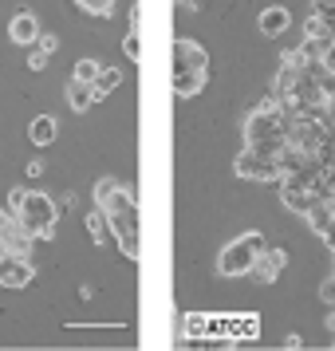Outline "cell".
Here are the masks:
<instances>
[{
	"label": "cell",
	"instance_id": "cell-2",
	"mask_svg": "<svg viewBox=\"0 0 335 351\" xmlns=\"http://www.w3.org/2000/svg\"><path fill=\"white\" fill-rule=\"evenodd\" d=\"M8 217H16L20 229L32 241L36 237L51 241L60 209H55V202H51L48 193H40V190H8Z\"/></svg>",
	"mask_w": 335,
	"mask_h": 351
},
{
	"label": "cell",
	"instance_id": "cell-18",
	"mask_svg": "<svg viewBox=\"0 0 335 351\" xmlns=\"http://www.w3.org/2000/svg\"><path fill=\"white\" fill-rule=\"evenodd\" d=\"M319 296H323L327 304H335V276H327V280L319 285Z\"/></svg>",
	"mask_w": 335,
	"mask_h": 351
},
{
	"label": "cell",
	"instance_id": "cell-21",
	"mask_svg": "<svg viewBox=\"0 0 335 351\" xmlns=\"http://www.w3.org/2000/svg\"><path fill=\"white\" fill-rule=\"evenodd\" d=\"M177 4H186V8H197V4H201V0H177Z\"/></svg>",
	"mask_w": 335,
	"mask_h": 351
},
{
	"label": "cell",
	"instance_id": "cell-17",
	"mask_svg": "<svg viewBox=\"0 0 335 351\" xmlns=\"http://www.w3.org/2000/svg\"><path fill=\"white\" fill-rule=\"evenodd\" d=\"M55 48H60V40H55L51 32H40V40H36V51H40V56H51Z\"/></svg>",
	"mask_w": 335,
	"mask_h": 351
},
{
	"label": "cell",
	"instance_id": "cell-11",
	"mask_svg": "<svg viewBox=\"0 0 335 351\" xmlns=\"http://www.w3.org/2000/svg\"><path fill=\"white\" fill-rule=\"evenodd\" d=\"M28 138H32L36 146H48L51 138H55V119H51V114H36L32 127H28Z\"/></svg>",
	"mask_w": 335,
	"mask_h": 351
},
{
	"label": "cell",
	"instance_id": "cell-7",
	"mask_svg": "<svg viewBox=\"0 0 335 351\" xmlns=\"http://www.w3.org/2000/svg\"><path fill=\"white\" fill-rule=\"evenodd\" d=\"M284 261H288V253L284 249H264V253L253 261V276H256V285H272L276 276H280V269H284Z\"/></svg>",
	"mask_w": 335,
	"mask_h": 351
},
{
	"label": "cell",
	"instance_id": "cell-3",
	"mask_svg": "<svg viewBox=\"0 0 335 351\" xmlns=\"http://www.w3.org/2000/svg\"><path fill=\"white\" fill-rule=\"evenodd\" d=\"M170 80H174V95H182V99L201 95V87L209 80L206 48L193 44V40H174V71H170Z\"/></svg>",
	"mask_w": 335,
	"mask_h": 351
},
{
	"label": "cell",
	"instance_id": "cell-13",
	"mask_svg": "<svg viewBox=\"0 0 335 351\" xmlns=\"http://www.w3.org/2000/svg\"><path fill=\"white\" fill-rule=\"evenodd\" d=\"M99 67H103V64H95V60H79V64H75V75H71V80H75V83H87V87H95Z\"/></svg>",
	"mask_w": 335,
	"mask_h": 351
},
{
	"label": "cell",
	"instance_id": "cell-8",
	"mask_svg": "<svg viewBox=\"0 0 335 351\" xmlns=\"http://www.w3.org/2000/svg\"><path fill=\"white\" fill-rule=\"evenodd\" d=\"M8 36H12V44H36L40 40V20L32 12H16L8 20Z\"/></svg>",
	"mask_w": 335,
	"mask_h": 351
},
{
	"label": "cell",
	"instance_id": "cell-6",
	"mask_svg": "<svg viewBox=\"0 0 335 351\" xmlns=\"http://www.w3.org/2000/svg\"><path fill=\"white\" fill-rule=\"evenodd\" d=\"M32 276H36V269L28 256H0V285L4 288H28Z\"/></svg>",
	"mask_w": 335,
	"mask_h": 351
},
{
	"label": "cell",
	"instance_id": "cell-14",
	"mask_svg": "<svg viewBox=\"0 0 335 351\" xmlns=\"http://www.w3.org/2000/svg\"><path fill=\"white\" fill-rule=\"evenodd\" d=\"M83 12H91V16H111L114 12V0H75Z\"/></svg>",
	"mask_w": 335,
	"mask_h": 351
},
{
	"label": "cell",
	"instance_id": "cell-16",
	"mask_svg": "<svg viewBox=\"0 0 335 351\" xmlns=\"http://www.w3.org/2000/svg\"><path fill=\"white\" fill-rule=\"evenodd\" d=\"M87 229H91V237L99 241V245H103V241H107V221H103V213H91V217H87Z\"/></svg>",
	"mask_w": 335,
	"mask_h": 351
},
{
	"label": "cell",
	"instance_id": "cell-15",
	"mask_svg": "<svg viewBox=\"0 0 335 351\" xmlns=\"http://www.w3.org/2000/svg\"><path fill=\"white\" fill-rule=\"evenodd\" d=\"M123 56H127V60H142V40H138V32H127V40H123Z\"/></svg>",
	"mask_w": 335,
	"mask_h": 351
},
{
	"label": "cell",
	"instance_id": "cell-9",
	"mask_svg": "<svg viewBox=\"0 0 335 351\" xmlns=\"http://www.w3.org/2000/svg\"><path fill=\"white\" fill-rule=\"evenodd\" d=\"M256 24H260V32L264 36H280L288 28V24H292V12H288V8H280V4H276V8H264V12H260V20H256Z\"/></svg>",
	"mask_w": 335,
	"mask_h": 351
},
{
	"label": "cell",
	"instance_id": "cell-10",
	"mask_svg": "<svg viewBox=\"0 0 335 351\" xmlns=\"http://www.w3.org/2000/svg\"><path fill=\"white\" fill-rule=\"evenodd\" d=\"M64 95H67V107L75 114H83L91 103H95V91L87 87V83H75V80H67V87H64Z\"/></svg>",
	"mask_w": 335,
	"mask_h": 351
},
{
	"label": "cell",
	"instance_id": "cell-19",
	"mask_svg": "<svg viewBox=\"0 0 335 351\" xmlns=\"http://www.w3.org/2000/svg\"><path fill=\"white\" fill-rule=\"evenodd\" d=\"M28 67H32V71H44V56H40V51H32V56H28Z\"/></svg>",
	"mask_w": 335,
	"mask_h": 351
},
{
	"label": "cell",
	"instance_id": "cell-4",
	"mask_svg": "<svg viewBox=\"0 0 335 351\" xmlns=\"http://www.w3.org/2000/svg\"><path fill=\"white\" fill-rule=\"evenodd\" d=\"M264 253V237L260 233H245V237L229 241L221 249V256H217V269L225 272V276H245V272L253 269V261Z\"/></svg>",
	"mask_w": 335,
	"mask_h": 351
},
{
	"label": "cell",
	"instance_id": "cell-1",
	"mask_svg": "<svg viewBox=\"0 0 335 351\" xmlns=\"http://www.w3.org/2000/svg\"><path fill=\"white\" fill-rule=\"evenodd\" d=\"M95 202H99L103 221L111 225V233L123 245V253L138 256V206H134V193L127 186L111 182V178H103L95 186Z\"/></svg>",
	"mask_w": 335,
	"mask_h": 351
},
{
	"label": "cell",
	"instance_id": "cell-20",
	"mask_svg": "<svg viewBox=\"0 0 335 351\" xmlns=\"http://www.w3.org/2000/svg\"><path fill=\"white\" fill-rule=\"evenodd\" d=\"M316 8H335V0H316Z\"/></svg>",
	"mask_w": 335,
	"mask_h": 351
},
{
	"label": "cell",
	"instance_id": "cell-12",
	"mask_svg": "<svg viewBox=\"0 0 335 351\" xmlns=\"http://www.w3.org/2000/svg\"><path fill=\"white\" fill-rule=\"evenodd\" d=\"M119 83H123V71H119V67H99V80H95L91 91H95V99H107Z\"/></svg>",
	"mask_w": 335,
	"mask_h": 351
},
{
	"label": "cell",
	"instance_id": "cell-5",
	"mask_svg": "<svg viewBox=\"0 0 335 351\" xmlns=\"http://www.w3.org/2000/svg\"><path fill=\"white\" fill-rule=\"evenodd\" d=\"M237 174L240 178H253V182H272V178H280V166L264 154H256V150H240L237 154Z\"/></svg>",
	"mask_w": 335,
	"mask_h": 351
}]
</instances>
